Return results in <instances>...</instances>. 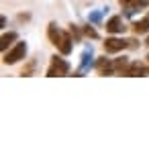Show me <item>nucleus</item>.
<instances>
[{
    "label": "nucleus",
    "mask_w": 149,
    "mask_h": 149,
    "mask_svg": "<svg viewBox=\"0 0 149 149\" xmlns=\"http://www.w3.org/2000/svg\"><path fill=\"white\" fill-rule=\"evenodd\" d=\"M25 55H27V43H25V41H21V43H17L13 49L4 51L2 61H4L6 65H13V63H17V61H21V59H25Z\"/></svg>",
    "instance_id": "obj_1"
},
{
    "label": "nucleus",
    "mask_w": 149,
    "mask_h": 149,
    "mask_svg": "<svg viewBox=\"0 0 149 149\" xmlns=\"http://www.w3.org/2000/svg\"><path fill=\"white\" fill-rule=\"evenodd\" d=\"M68 72H70V63H68L65 59L53 55V57H51V65H49V70H47V76H49V78H55V76H65Z\"/></svg>",
    "instance_id": "obj_2"
},
{
    "label": "nucleus",
    "mask_w": 149,
    "mask_h": 149,
    "mask_svg": "<svg viewBox=\"0 0 149 149\" xmlns=\"http://www.w3.org/2000/svg\"><path fill=\"white\" fill-rule=\"evenodd\" d=\"M125 47H129V41H125V39L110 37V39L104 41V51H106V53H118V51H123Z\"/></svg>",
    "instance_id": "obj_3"
},
{
    "label": "nucleus",
    "mask_w": 149,
    "mask_h": 149,
    "mask_svg": "<svg viewBox=\"0 0 149 149\" xmlns=\"http://www.w3.org/2000/svg\"><path fill=\"white\" fill-rule=\"evenodd\" d=\"M118 4L125 6V8H129L127 13H135L137 8H145L149 4V0H118Z\"/></svg>",
    "instance_id": "obj_4"
},
{
    "label": "nucleus",
    "mask_w": 149,
    "mask_h": 149,
    "mask_svg": "<svg viewBox=\"0 0 149 149\" xmlns=\"http://www.w3.org/2000/svg\"><path fill=\"white\" fill-rule=\"evenodd\" d=\"M125 31V25H123V19L120 17H112L106 21V33H123Z\"/></svg>",
    "instance_id": "obj_5"
},
{
    "label": "nucleus",
    "mask_w": 149,
    "mask_h": 149,
    "mask_svg": "<svg viewBox=\"0 0 149 149\" xmlns=\"http://www.w3.org/2000/svg\"><path fill=\"white\" fill-rule=\"evenodd\" d=\"M61 35H63V31H59L55 23H49V27H47V37H49V41H51L55 47L59 45V41H61Z\"/></svg>",
    "instance_id": "obj_6"
},
{
    "label": "nucleus",
    "mask_w": 149,
    "mask_h": 149,
    "mask_svg": "<svg viewBox=\"0 0 149 149\" xmlns=\"http://www.w3.org/2000/svg\"><path fill=\"white\" fill-rule=\"evenodd\" d=\"M57 49H59L63 55H70V53H72V39H70V35H68V33H63V35H61V41H59Z\"/></svg>",
    "instance_id": "obj_7"
},
{
    "label": "nucleus",
    "mask_w": 149,
    "mask_h": 149,
    "mask_svg": "<svg viewBox=\"0 0 149 149\" xmlns=\"http://www.w3.org/2000/svg\"><path fill=\"white\" fill-rule=\"evenodd\" d=\"M149 31V17L143 19V21H135L133 23V33L135 35H145Z\"/></svg>",
    "instance_id": "obj_8"
},
{
    "label": "nucleus",
    "mask_w": 149,
    "mask_h": 149,
    "mask_svg": "<svg viewBox=\"0 0 149 149\" xmlns=\"http://www.w3.org/2000/svg\"><path fill=\"white\" fill-rule=\"evenodd\" d=\"M147 70L143 68V65H139L137 61H133V63H129V68H127V74L125 76H143Z\"/></svg>",
    "instance_id": "obj_9"
},
{
    "label": "nucleus",
    "mask_w": 149,
    "mask_h": 149,
    "mask_svg": "<svg viewBox=\"0 0 149 149\" xmlns=\"http://www.w3.org/2000/svg\"><path fill=\"white\" fill-rule=\"evenodd\" d=\"M129 63H131V61H129L127 57H118V59H116L112 65H114V72H118V74H127V68H129Z\"/></svg>",
    "instance_id": "obj_10"
},
{
    "label": "nucleus",
    "mask_w": 149,
    "mask_h": 149,
    "mask_svg": "<svg viewBox=\"0 0 149 149\" xmlns=\"http://www.w3.org/2000/svg\"><path fill=\"white\" fill-rule=\"evenodd\" d=\"M13 41H17V33H4V35H2V41H0V49L6 51V47H8Z\"/></svg>",
    "instance_id": "obj_11"
},
{
    "label": "nucleus",
    "mask_w": 149,
    "mask_h": 149,
    "mask_svg": "<svg viewBox=\"0 0 149 149\" xmlns=\"http://www.w3.org/2000/svg\"><path fill=\"white\" fill-rule=\"evenodd\" d=\"M84 33H86L88 37H92V39H96V37H98V33H96V31H94L90 25H88V27H84Z\"/></svg>",
    "instance_id": "obj_12"
},
{
    "label": "nucleus",
    "mask_w": 149,
    "mask_h": 149,
    "mask_svg": "<svg viewBox=\"0 0 149 149\" xmlns=\"http://www.w3.org/2000/svg\"><path fill=\"white\" fill-rule=\"evenodd\" d=\"M145 45H147V47H149V37H147V41H145Z\"/></svg>",
    "instance_id": "obj_13"
},
{
    "label": "nucleus",
    "mask_w": 149,
    "mask_h": 149,
    "mask_svg": "<svg viewBox=\"0 0 149 149\" xmlns=\"http://www.w3.org/2000/svg\"><path fill=\"white\" fill-rule=\"evenodd\" d=\"M147 65H149V55H147ZM147 72H149V70H147Z\"/></svg>",
    "instance_id": "obj_14"
}]
</instances>
